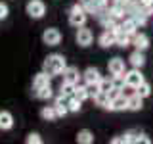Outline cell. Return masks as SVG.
<instances>
[{
	"label": "cell",
	"instance_id": "1",
	"mask_svg": "<svg viewBox=\"0 0 153 144\" xmlns=\"http://www.w3.org/2000/svg\"><path fill=\"white\" fill-rule=\"evenodd\" d=\"M65 67H67V62H65L63 54H50L44 60V64H42V69H44L46 73H50L52 77L61 75L65 71Z\"/></svg>",
	"mask_w": 153,
	"mask_h": 144
},
{
	"label": "cell",
	"instance_id": "2",
	"mask_svg": "<svg viewBox=\"0 0 153 144\" xmlns=\"http://www.w3.org/2000/svg\"><path fill=\"white\" fill-rule=\"evenodd\" d=\"M86 19H88V12H86L84 10V6L82 4H73V6H71V10H69V23L73 27H82L84 23H86Z\"/></svg>",
	"mask_w": 153,
	"mask_h": 144
},
{
	"label": "cell",
	"instance_id": "3",
	"mask_svg": "<svg viewBox=\"0 0 153 144\" xmlns=\"http://www.w3.org/2000/svg\"><path fill=\"white\" fill-rule=\"evenodd\" d=\"M25 12L31 19H42L46 16V4L42 0H29L25 4Z\"/></svg>",
	"mask_w": 153,
	"mask_h": 144
},
{
	"label": "cell",
	"instance_id": "4",
	"mask_svg": "<svg viewBox=\"0 0 153 144\" xmlns=\"http://www.w3.org/2000/svg\"><path fill=\"white\" fill-rule=\"evenodd\" d=\"M42 42H44L46 46H57L61 42V33L59 29L56 27H46L44 33H42Z\"/></svg>",
	"mask_w": 153,
	"mask_h": 144
},
{
	"label": "cell",
	"instance_id": "5",
	"mask_svg": "<svg viewBox=\"0 0 153 144\" xmlns=\"http://www.w3.org/2000/svg\"><path fill=\"white\" fill-rule=\"evenodd\" d=\"M124 81H126V86H134V88H138L146 79H143L140 67H134V69H130V71L124 73Z\"/></svg>",
	"mask_w": 153,
	"mask_h": 144
},
{
	"label": "cell",
	"instance_id": "6",
	"mask_svg": "<svg viewBox=\"0 0 153 144\" xmlns=\"http://www.w3.org/2000/svg\"><path fill=\"white\" fill-rule=\"evenodd\" d=\"M75 40H76V44H79V46L86 48V46L92 44L94 35H92V31H90V29H86V27L82 25V27L76 29V37H75Z\"/></svg>",
	"mask_w": 153,
	"mask_h": 144
},
{
	"label": "cell",
	"instance_id": "7",
	"mask_svg": "<svg viewBox=\"0 0 153 144\" xmlns=\"http://www.w3.org/2000/svg\"><path fill=\"white\" fill-rule=\"evenodd\" d=\"M48 85H52V75L46 73L44 69L33 77V92L38 90V88H42V86H48Z\"/></svg>",
	"mask_w": 153,
	"mask_h": 144
},
{
	"label": "cell",
	"instance_id": "8",
	"mask_svg": "<svg viewBox=\"0 0 153 144\" xmlns=\"http://www.w3.org/2000/svg\"><path fill=\"white\" fill-rule=\"evenodd\" d=\"M13 115L8 110H0V131H12L13 129Z\"/></svg>",
	"mask_w": 153,
	"mask_h": 144
},
{
	"label": "cell",
	"instance_id": "9",
	"mask_svg": "<svg viewBox=\"0 0 153 144\" xmlns=\"http://www.w3.org/2000/svg\"><path fill=\"white\" fill-rule=\"evenodd\" d=\"M71 98V96H69ZM67 96H57L56 98V102H54V108H56V113H57V117H65L67 113H69V106H67Z\"/></svg>",
	"mask_w": 153,
	"mask_h": 144
},
{
	"label": "cell",
	"instance_id": "10",
	"mask_svg": "<svg viewBox=\"0 0 153 144\" xmlns=\"http://www.w3.org/2000/svg\"><path fill=\"white\" fill-rule=\"evenodd\" d=\"M115 38H117V31H109V29H105L102 35H100L98 42H100L102 48H109V46L115 44Z\"/></svg>",
	"mask_w": 153,
	"mask_h": 144
},
{
	"label": "cell",
	"instance_id": "11",
	"mask_svg": "<svg viewBox=\"0 0 153 144\" xmlns=\"http://www.w3.org/2000/svg\"><path fill=\"white\" fill-rule=\"evenodd\" d=\"M80 77H82V73H79V69H76V67H73V65H67L65 67V71H63V81H65V83L76 85Z\"/></svg>",
	"mask_w": 153,
	"mask_h": 144
},
{
	"label": "cell",
	"instance_id": "12",
	"mask_svg": "<svg viewBox=\"0 0 153 144\" xmlns=\"http://www.w3.org/2000/svg\"><path fill=\"white\" fill-rule=\"evenodd\" d=\"M107 69H109V73L111 75H121L124 73V60L123 58H113V60H109V64H107Z\"/></svg>",
	"mask_w": 153,
	"mask_h": 144
},
{
	"label": "cell",
	"instance_id": "13",
	"mask_svg": "<svg viewBox=\"0 0 153 144\" xmlns=\"http://www.w3.org/2000/svg\"><path fill=\"white\" fill-rule=\"evenodd\" d=\"M123 110H128V98L121 92L119 96L111 98V112H123Z\"/></svg>",
	"mask_w": 153,
	"mask_h": 144
},
{
	"label": "cell",
	"instance_id": "14",
	"mask_svg": "<svg viewBox=\"0 0 153 144\" xmlns=\"http://www.w3.org/2000/svg\"><path fill=\"white\" fill-rule=\"evenodd\" d=\"M132 44L136 50H146L147 46H149V38H147V35H143V33H134L132 35Z\"/></svg>",
	"mask_w": 153,
	"mask_h": 144
},
{
	"label": "cell",
	"instance_id": "15",
	"mask_svg": "<svg viewBox=\"0 0 153 144\" xmlns=\"http://www.w3.org/2000/svg\"><path fill=\"white\" fill-rule=\"evenodd\" d=\"M82 79L86 83H100V81H102V75H100V71L96 69V67H86L82 71Z\"/></svg>",
	"mask_w": 153,
	"mask_h": 144
},
{
	"label": "cell",
	"instance_id": "16",
	"mask_svg": "<svg viewBox=\"0 0 153 144\" xmlns=\"http://www.w3.org/2000/svg\"><path fill=\"white\" fill-rule=\"evenodd\" d=\"M94 102L98 106H102V108H105V110H111V96H109V92L100 90V92L94 96Z\"/></svg>",
	"mask_w": 153,
	"mask_h": 144
},
{
	"label": "cell",
	"instance_id": "17",
	"mask_svg": "<svg viewBox=\"0 0 153 144\" xmlns=\"http://www.w3.org/2000/svg\"><path fill=\"white\" fill-rule=\"evenodd\" d=\"M115 44H119L121 48H126L132 44V35H128V33L121 31V27L117 29V38H115Z\"/></svg>",
	"mask_w": 153,
	"mask_h": 144
},
{
	"label": "cell",
	"instance_id": "18",
	"mask_svg": "<svg viewBox=\"0 0 153 144\" xmlns=\"http://www.w3.org/2000/svg\"><path fill=\"white\" fill-rule=\"evenodd\" d=\"M126 136H128V142H143V144H149V142H151L149 138H147L143 133H140L138 129H134V131H128Z\"/></svg>",
	"mask_w": 153,
	"mask_h": 144
},
{
	"label": "cell",
	"instance_id": "19",
	"mask_svg": "<svg viewBox=\"0 0 153 144\" xmlns=\"http://www.w3.org/2000/svg\"><path fill=\"white\" fill-rule=\"evenodd\" d=\"M35 98H38V100H50L52 96H54V88H52V85H48V86H42V88H38V90H35Z\"/></svg>",
	"mask_w": 153,
	"mask_h": 144
},
{
	"label": "cell",
	"instance_id": "20",
	"mask_svg": "<svg viewBox=\"0 0 153 144\" xmlns=\"http://www.w3.org/2000/svg\"><path fill=\"white\" fill-rule=\"evenodd\" d=\"M142 96L140 94H132V96H128V110H130V112H140V110H142Z\"/></svg>",
	"mask_w": 153,
	"mask_h": 144
},
{
	"label": "cell",
	"instance_id": "21",
	"mask_svg": "<svg viewBox=\"0 0 153 144\" xmlns=\"http://www.w3.org/2000/svg\"><path fill=\"white\" fill-rule=\"evenodd\" d=\"M136 29H138V23H136V19H134L132 16L128 17V19H124V21L121 23V31L128 33V35H134V33H136Z\"/></svg>",
	"mask_w": 153,
	"mask_h": 144
},
{
	"label": "cell",
	"instance_id": "22",
	"mask_svg": "<svg viewBox=\"0 0 153 144\" xmlns=\"http://www.w3.org/2000/svg\"><path fill=\"white\" fill-rule=\"evenodd\" d=\"M76 142H79V144H92V142H94L92 131H88V129L79 131V134H76Z\"/></svg>",
	"mask_w": 153,
	"mask_h": 144
},
{
	"label": "cell",
	"instance_id": "23",
	"mask_svg": "<svg viewBox=\"0 0 153 144\" xmlns=\"http://www.w3.org/2000/svg\"><path fill=\"white\" fill-rule=\"evenodd\" d=\"M40 117L44 119V121H54V119H57L56 108L54 106H44V108L40 110Z\"/></svg>",
	"mask_w": 153,
	"mask_h": 144
},
{
	"label": "cell",
	"instance_id": "24",
	"mask_svg": "<svg viewBox=\"0 0 153 144\" xmlns=\"http://www.w3.org/2000/svg\"><path fill=\"white\" fill-rule=\"evenodd\" d=\"M128 62H130L134 67H142L143 64H146V58H143L142 50H134L132 54H130V58H128Z\"/></svg>",
	"mask_w": 153,
	"mask_h": 144
},
{
	"label": "cell",
	"instance_id": "25",
	"mask_svg": "<svg viewBox=\"0 0 153 144\" xmlns=\"http://www.w3.org/2000/svg\"><path fill=\"white\" fill-rule=\"evenodd\" d=\"M73 96H75V98H79L80 102L88 100L90 94H88V90H86V85H79V83H76V85H75V92H73Z\"/></svg>",
	"mask_w": 153,
	"mask_h": 144
},
{
	"label": "cell",
	"instance_id": "26",
	"mask_svg": "<svg viewBox=\"0 0 153 144\" xmlns=\"http://www.w3.org/2000/svg\"><path fill=\"white\" fill-rule=\"evenodd\" d=\"M67 106H69V112L71 113H79L80 108H82V102H80L79 98H75V96H71V98L67 100Z\"/></svg>",
	"mask_w": 153,
	"mask_h": 144
},
{
	"label": "cell",
	"instance_id": "27",
	"mask_svg": "<svg viewBox=\"0 0 153 144\" xmlns=\"http://www.w3.org/2000/svg\"><path fill=\"white\" fill-rule=\"evenodd\" d=\"M80 4L84 6V10H86L88 14H100V12H102V10H100V6L94 2V0H80Z\"/></svg>",
	"mask_w": 153,
	"mask_h": 144
},
{
	"label": "cell",
	"instance_id": "28",
	"mask_svg": "<svg viewBox=\"0 0 153 144\" xmlns=\"http://www.w3.org/2000/svg\"><path fill=\"white\" fill-rule=\"evenodd\" d=\"M73 92H75V85L65 83V81H63V83H61V86H59V94L69 98V96H73Z\"/></svg>",
	"mask_w": 153,
	"mask_h": 144
},
{
	"label": "cell",
	"instance_id": "29",
	"mask_svg": "<svg viewBox=\"0 0 153 144\" xmlns=\"http://www.w3.org/2000/svg\"><path fill=\"white\" fill-rule=\"evenodd\" d=\"M136 92L140 94L142 98H147V96L151 94V85H149V83H146V81H143V83H142V85H140V86H138V88H136Z\"/></svg>",
	"mask_w": 153,
	"mask_h": 144
},
{
	"label": "cell",
	"instance_id": "30",
	"mask_svg": "<svg viewBox=\"0 0 153 144\" xmlns=\"http://www.w3.org/2000/svg\"><path fill=\"white\" fill-rule=\"evenodd\" d=\"M113 88H115L113 79H103V77H102V81H100V90H103V92H111Z\"/></svg>",
	"mask_w": 153,
	"mask_h": 144
},
{
	"label": "cell",
	"instance_id": "31",
	"mask_svg": "<svg viewBox=\"0 0 153 144\" xmlns=\"http://www.w3.org/2000/svg\"><path fill=\"white\" fill-rule=\"evenodd\" d=\"M25 142L27 144H42V138H40L38 133H29L27 138H25Z\"/></svg>",
	"mask_w": 153,
	"mask_h": 144
},
{
	"label": "cell",
	"instance_id": "32",
	"mask_svg": "<svg viewBox=\"0 0 153 144\" xmlns=\"http://www.w3.org/2000/svg\"><path fill=\"white\" fill-rule=\"evenodd\" d=\"M86 90H88L90 98H94V96L100 92V83H86Z\"/></svg>",
	"mask_w": 153,
	"mask_h": 144
},
{
	"label": "cell",
	"instance_id": "33",
	"mask_svg": "<svg viewBox=\"0 0 153 144\" xmlns=\"http://www.w3.org/2000/svg\"><path fill=\"white\" fill-rule=\"evenodd\" d=\"M10 16V8L6 2H0V19H6Z\"/></svg>",
	"mask_w": 153,
	"mask_h": 144
},
{
	"label": "cell",
	"instance_id": "34",
	"mask_svg": "<svg viewBox=\"0 0 153 144\" xmlns=\"http://www.w3.org/2000/svg\"><path fill=\"white\" fill-rule=\"evenodd\" d=\"M151 4H153V0H138V6L143 8V10H147V12H149Z\"/></svg>",
	"mask_w": 153,
	"mask_h": 144
},
{
	"label": "cell",
	"instance_id": "35",
	"mask_svg": "<svg viewBox=\"0 0 153 144\" xmlns=\"http://www.w3.org/2000/svg\"><path fill=\"white\" fill-rule=\"evenodd\" d=\"M128 142V136H126V133L123 134V136H117V138H113L111 144H126Z\"/></svg>",
	"mask_w": 153,
	"mask_h": 144
},
{
	"label": "cell",
	"instance_id": "36",
	"mask_svg": "<svg viewBox=\"0 0 153 144\" xmlns=\"http://www.w3.org/2000/svg\"><path fill=\"white\" fill-rule=\"evenodd\" d=\"M94 2H96V4L100 6V10H103V8H105V6L109 4V0H94Z\"/></svg>",
	"mask_w": 153,
	"mask_h": 144
},
{
	"label": "cell",
	"instance_id": "37",
	"mask_svg": "<svg viewBox=\"0 0 153 144\" xmlns=\"http://www.w3.org/2000/svg\"><path fill=\"white\" fill-rule=\"evenodd\" d=\"M149 12H153V4H151V8H149Z\"/></svg>",
	"mask_w": 153,
	"mask_h": 144
}]
</instances>
